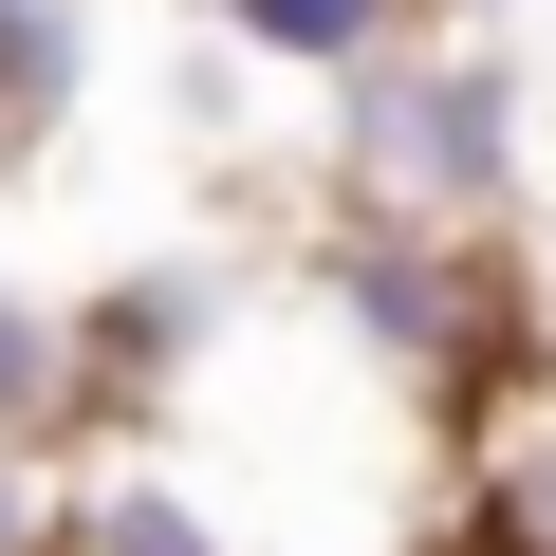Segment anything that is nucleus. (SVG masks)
<instances>
[{"label":"nucleus","instance_id":"1","mask_svg":"<svg viewBox=\"0 0 556 556\" xmlns=\"http://www.w3.org/2000/svg\"><path fill=\"white\" fill-rule=\"evenodd\" d=\"M334 167H353V204L501 223V204H519V56H501L482 20L353 56V75H334Z\"/></svg>","mask_w":556,"mask_h":556},{"label":"nucleus","instance_id":"2","mask_svg":"<svg viewBox=\"0 0 556 556\" xmlns=\"http://www.w3.org/2000/svg\"><path fill=\"white\" fill-rule=\"evenodd\" d=\"M316 298H334V334H353L371 371L464 390V371L501 353V241H482V223H427V204H353V223L316 241Z\"/></svg>","mask_w":556,"mask_h":556},{"label":"nucleus","instance_id":"3","mask_svg":"<svg viewBox=\"0 0 556 556\" xmlns=\"http://www.w3.org/2000/svg\"><path fill=\"white\" fill-rule=\"evenodd\" d=\"M204 334H223V260H130L112 298H75V371H93L112 408L186 390V371H204Z\"/></svg>","mask_w":556,"mask_h":556},{"label":"nucleus","instance_id":"4","mask_svg":"<svg viewBox=\"0 0 556 556\" xmlns=\"http://www.w3.org/2000/svg\"><path fill=\"white\" fill-rule=\"evenodd\" d=\"M408 20H427V0H223V38L278 56V75H353V56H390Z\"/></svg>","mask_w":556,"mask_h":556},{"label":"nucleus","instance_id":"5","mask_svg":"<svg viewBox=\"0 0 556 556\" xmlns=\"http://www.w3.org/2000/svg\"><path fill=\"white\" fill-rule=\"evenodd\" d=\"M75 93H93V20L75 0H0V130H75Z\"/></svg>","mask_w":556,"mask_h":556},{"label":"nucleus","instance_id":"6","mask_svg":"<svg viewBox=\"0 0 556 556\" xmlns=\"http://www.w3.org/2000/svg\"><path fill=\"white\" fill-rule=\"evenodd\" d=\"M75 408H93V371H75V316L0 278V445H38V427H75Z\"/></svg>","mask_w":556,"mask_h":556},{"label":"nucleus","instance_id":"7","mask_svg":"<svg viewBox=\"0 0 556 556\" xmlns=\"http://www.w3.org/2000/svg\"><path fill=\"white\" fill-rule=\"evenodd\" d=\"M56 556H241V538H223V519H204L186 482H93Z\"/></svg>","mask_w":556,"mask_h":556},{"label":"nucleus","instance_id":"8","mask_svg":"<svg viewBox=\"0 0 556 556\" xmlns=\"http://www.w3.org/2000/svg\"><path fill=\"white\" fill-rule=\"evenodd\" d=\"M56 538H75V501H56L20 445H0V556H56Z\"/></svg>","mask_w":556,"mask_h":556},{"label":"nucleus","instance_id":"9","mask_svg":"<svg viewBox=\"0 0 556 556\" xmlns=\"http://www.w3.org/2000/svg\"><path fill=\"white\" fill-rule=\"evenodd\" d=\"M427 20H501V0H427Z\"/></svg>","mask_w":556,"mask_h":556},{"label":"nucleus","instance_id":"10","mask_svg":"<svg viewBox=\"0 0 556 556\" xmlns=\"http://www.w3.org/2000/svg\"><path fill=\"white\" fill-rule=\"evenodd\" d=\"M538 353H556V316H538Z\"/></svg>","mask_w":556,"mask_h":556},{"label":"nucleus","instance_id":"11","mask_svg":"<svg viewBox=\"0 0 556 556\" xmlns=\"http://www.w3.org/2000/svg\"><path fill=\"white\" fill-rule=\"evenodd\" d=\"M408 556H445V538H408Z\"/></svg>","mask_w":556,"mask_h":556}]
</instances>
